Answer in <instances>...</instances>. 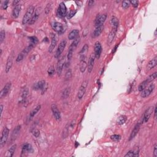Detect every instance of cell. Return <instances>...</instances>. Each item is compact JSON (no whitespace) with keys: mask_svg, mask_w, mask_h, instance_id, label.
I'll return each instance as SVG.
<instances>
[{"mask_svg":"<svg viewBox=\"0 0 157 157\" xmlns=\"http://www.w3.org/2000/svg\"><path fill=\"white\" fill-rule=\"evenodd\" d=\"M0 109H1V117H2L3 110V106L2 104H1V106H0Z\"/></svg>","mask_w":157,"mask_h":157,"instance_id":"11a10c76","label":"cell"},{"mask_svg":"<svg viewBox=\"0 0 157 157\" xmlns=\"http://www.w3.org/2000/svg\"><path fill=\"white\" fill-rule=\"evenodd\" d=\"M126 117L125 116H120L117 120V124H119L120 125H123L126 122Z\"/></svg>","mask_w":157,"mask_h":157,"instance_id":"836d02e7","label":"cell"},{"mask_svg":"<svg viewBox=\"0 0 157 157\" xmlns=\"http://www.w3.org/2000/svg\"><path fill=\"white\" fill-rule=\"evenodd\" d=\"M66 46V41L65 39L62 40L61 42L60 43L57 50H56V53H55V57L57 58H59L60 55L62 54V52H63L64 49H65Z\"/></svg>","mask_w":157,"mask_h":157,"instance_id":"8992f818","label":"cell"},{"mask_svg":"<svg viewBox=\"0 0 157 157\" xmlns=\"http://www.w3.org/2000/svg\"><path fill=\"white\" fill-rule=\"evenodd\" d=\"M30 41H31V44L33 45V46H35L37 42H38V39H37L36 37L33 36V37H30Z\"/></svg>","mask_w":157,"mask_h":157,"instance_id":"ee69618b","label":"cell"},{"mask_svg":"<svg viewBox=\"0 0 157 157\" xmlns=\"http://www.w3.org/2000/svg\"><path fill=\"white\" fill-rule=\"evenodd\" d=\"M153 111V107H149L147 110H146V112H144L143 117V122L144 123H147L148 121L150 119L151 116H152V113Z\"/></svg>","mask_w":157,"mask_h":157,"instance_id":"ba28073f","label":"cell"},{"mask_svg":"<svg viewBox=\"0 0 157 157\" xmlns=\"http://www.w3.org/2000/svg\"><path fill=\"white\" fill-rule=\"evenodd\" d=\"M88 49H89V46H88L87 44H85L83 47H82V50H80V53H83L88 50Z\"/></svg>","mask_w":157,"mask_h":157,"instance_id":"c3c4849f","label":"cell"},{"mask_svg":"<svg viewBox=\"0 0 157 157\" xmlns=\"http://www.w3.org/2000/svg\"><path fill=\"white\" fill-rule=\"evenodd\" d=\"M65 56H63L62 58H60L58 60L57 66H56V73H57L58 76H61L62 74L63 68V66L65 65Z\"/></svg>","mask_w":157,"mask_h":157,"instance_id":"5b68a950","label":"cell"},{"mask_svg":"<svg viewBox=\"0 0 157 157\" xmlns=\"http://www.w3.org/2000/svg\"><path fill=\"white\" fill-rule=\"evenodd\" d=\"M56 43H57V38L56 36L54 34H52V40H51V44H50V47L49 48V52L50 53H52L55 49V47L56 46Z\"/></svg>","mask_w":157,"mask_h":157,"instance_id":"9a60e30c","label":"cell"},{"mask_svg":"<svg viewBox=\"0 0 157 157\" xmlns=\"http://www.w3.org/2000/svg\"><path fill=\"white\" fill-rule=\"evenodd\" d=\"M85 58V56H83V55H82L81 58H80V70L81 73H84L87 69V64Z\"/></svg>","mask_w":157,"mask_h":157,"instance_id":"e0dca14e","label":"cell"},{"mask_svg":"<svg viewBox=\"0 0 157 157\" xmlns=\"http://www.w3.org/2000/svg\"><path fill=\"white\" fill-rule=\"evenodd\" d=\"M52 8V3H48L46 6V8H45V12H46V14H48L49 12H50V10H51Z\"/></svg>","mask_w":157,"mask_h":157,"instance_id":"60d3db41","label":"cell"},{"mask_svg":"<svg viewBox=\"0 0 157 157\" xmlns=\"http://www.w3.org/2000/svg\"><path fill=\"white\" fill-rule=\"evenodd\" d=\"M79 31L78 30H74L69 33L68 35V39L69 40H73L77 38L79 36Z\"/></svg>","mask_w":157,"mask_h":157,"instance_id":"cb8c5ba5","label":"cell"},{"mask_svg":"<svg viewBox=\"0 0 157 157\" xmlns=\"http://www.w3.org/2000/svg\"><path fill=\"white\" fill-rule=\"evenodd\" d=\"M106 18H107V16H106V14L99 15L95 20V27L96 28L98 27V26L103 25L104 22H105L106 20Z\"/></svg>","mask_w":157,"mask_h":157,"instance_id":"277c9868","label":"cell"},{"mask_svg":"<svg viewBox=\"0 0 157 157\" xmlns=\"http://www.w3.org/2000/svg\"><path fill=\"white\" fill-rule=\"evenodd\" d=\"M157 64V57H155L153 59L151 60L148 63L147 66V69L148 71H150V70L153 69L154 67L156 66Z\"/></svg>","mask_w":157,"mask_h":157,"instance_id":"7402d4cb","label":"cell"},{"mask_svg":"<svg viewBox=\"0 0 157 157\" xmlns=\"http://www.w3.org/2000/svg\"><path fill=\"white\" fill-rule=\"evenodd\" d=\"M32 150V147L29 144H25L22 147V152L23 153H28Z\"/></svg>","mask_w":157,"mask_h":157,"instance_id":"4dcf8cb0","label":"cell"},{"mask_svg":"<svg viewBox=\"0 0 157 157\" xmlns=\"http://www.w3.org/2000/svg\"><path fill=\"white\" fill-rule=\"evenodd\" d=\"M70 92H71V90H70L69 88H66V89H65L62 93V98H63V99H66V98H68V97L69 96Z\"/></svg>","mask_w":157,"mask_h":157,"instance_id":"e575fe53","label":"cell"},{"mask_svg":"<svg viewBox=\"0 0 157 157\" xmlns=\"http://www.w3.org/2000/svg\"><path fill=\"white\" fill-rule=\"evenodd\" d=\"M140 127V123H137V125L134 126V129L133 130L132 132H131V134H130V139H129L130 140L133 139L134 137L136 136V134L138 133L139 131Z\"/></svg>","mask_w":157,"mask_h":157,"instance_id":"ffe728a7","label":"cell"},{"mask_svg":"<svg viewBox=\"0 0 157 157\" xmlns=\"http://www.w3.org/2000/svg\"><path fill=\"white\" fill-rule=\"evenodd\" d=\"M119 19H117L115 16H112L110 19V25H112V27L114 29H117L118 26H119Z\"/></svg>","mask_w":157,"mask_h":157,"instance_id":"603a6c76","label":"cell"},{"mask_svg":"<svg viewBox=\"0 0 157 157\" xmlns=\"http://www.w3.org/2000/svg\"><path fill=\"white\" fill-rule=\"evenodd\" d=\"M51 108L52 113H53V116H54L55 119H56V120H60L61 119V115L60 113L59 110H58L57 106H56V104H53L52 105Z\"/></svg>","mask_w":157,"mask_h":157,"instance_id":"4fadbf2b","label":"cell"},{"mask_svg":"<svg viewBox=\"0 0 157 157\" xmlns=\"http://www.w3.org/2000/svg\"><path fill=\"white\" fill-rule=\"evenodd\" d=\"M154 113H155V118L156 119V106L155 107V111H154Z\"/></svg>","mask_w":157,"mask_h":157,"instance_id":"9f6ffc18","label":"cell"},{"mask_svg":"<svg viewBox=\"0 0 157 157\" xmlns=\"http://www.w3.org/2000/svg\"><path fill=\"white\" fill-rule=\"evenodd\" d=\"M127 156H129V157H133L134 156V152L133 150H130L129 152L127 153L126 155H125V157H127Z\"/></svg>","mask_w":157,"mask_h":157,"instance_id":"816d5d0a","label":"cell"},{"mask_svg":"<svg viewBox=\"0 0 157 157\" xmlns=\"http://www.w3.org/2000/svg\"><path fill=\"white\" fill-rule=\"evenodd\" d=\"M16 146H16V144L13 145L12 146H11V147H10V149L7 150L6 155V156H7V157L12 156L13 155H14L15 150H16Z\"/></svg>","mask_w":157,"mask_h":157,"instance_id":"f1b7e54d","label":"cell"},{"mask_svg":"<svg viewBox=\"0 0 157 157\" xmlns=\"http://www.w3.org/2000/svg\"><path fill=\"white\" fill-rule=\"evenodd\" d=\"M13 58L12 55H9V56L8 58H7V63H6V69L5 71L6 73H9V71H10V69L12 68V66L13 63Z\"/></svg>","mask_w":157,"mask_h":157,"instance_id":"d6986e66","label":"cell"},{"mask_svg":"<svg viewBox=\"0 0 157 157\" xmlns=\"http://www.w3.org/2000/svg\"><path fill=\"white\" fill-rule=\"evenodd\" d=\"M130 4H132L134 7H137L138 6L139 4V1H130Z\"/></svg>","mask_w":157,"mask_h":157,"instance_id":"f907efd6","label":"cell"},{"mask_svg":"<svg viewBox=\"0 0 157 157\" xmlns=\"http://www.w3.org/2000/svg\"><path fill=\"white\" fill-rule=\"evenodd\" d=\"M130 1H124L122 3V7H123L124 9H127L130 7Z\"/></svg>","mask_w":157,"mask_h":157,"instance_id":"b9f144b4","label":"cell"},{"mask_svg":"<svg viewBox=\"0 0 157 157\" xmlns=\"http://www.w3.org/2000/svg\"><path fill=\"white\" fill-rule=\"evenodd\" d=\"M148 83H149V82L147 81V80H144V81L141 82V83L139 84V87H138L139 91V92H142V91H143L147 87Z\"/></svg>","mask_w":157,"mask_h":157,"instance_id":"d6a6232c","label":"cell"},{"mask_svg":"<svg viewBox=\"0 0 157 157\" xmlns=\"http://www.w3.org/2000/svg\"><path fill=\"white\" fill-rule=\"evenodd\" d=\"M154 89H155V85H154V83H151L148 87H146L143 91H142L141 97H142L144 98H147V96H149L152 93Z\"/></svg>","mask_w":157,"mask_h":157,"instance_id":"3957f363","label":"cell"},{"mask_svg":"<svg viewBox=\"0 0 157 157\" xmlns=\"http://www.w3.org/2000/svg\"><path fill=\"white\" fill-rule=\"evenodd\" d=\"M102 46L99 42H96L95 44V56L96 58H99L102 52Z\"/></svg>","mask_w":157,"mask_h":157,"instance_id":"8fae6325","label":"cell"},{"mask_svg":"<svg viewBox=\"0 0 157 157\" xmlns=\"http://www.w3.org/2000/svg\"><path fill=\"white\" fill-rule=\"evenodd\" d=\"M80 38H79V36L77 37V38H76L74 40V41H73V42H72V44H71V46H70V47H69L70 49H73V50H74V49H75L76 48V47H77V45L79 44V42H80Z\"/></svg>","mask_w":157,"mask_h":157,"instance_id":"1f68e13d","label":"cell"},{"mask_svg":"<svg viewBox=\"0 0 157 157\" xmlns=\"http://www.w3.org/2000/svg\"><path fill=\"white\" fill-rule=\"evenodd\" d=\"M153 156L155 157L157 156V144L155 143L153 146Z\"/></svg>","mask_w":157,"mask_h":157,"instance_id":"681fc988","label":"cell"},{"mask_svg":"<svg viewBox=\"0 0 157 157\" xmlns=\"http://www.w3.org/2000/svg\"><path fill=\"white\" fill-rule=\"evenodd\" d=\"M20 129H21V126H17L14 130H13L11 135L12 140H15L16 138H17V137L19 136V133H20Z\"/></svg>","mask_w":157,"mask_h":157,"instance_id":"484cf974","label":"cell"},{"mask_svg":"<svg viewBox=\"0 0 157 157\" xmlns=\"http://www.w3.org/2000/svg\"><path fill=\"white\" fill-rule=\"evenodd\" d=\"M103 29H104V26H103V25L96 28L95 31H93V36L94 37L99 36L101 33H102V31H103Z\"/></svg>","mask_w":157,"mask_h":157,"instance_id":"f546056e","label":"cell"},{"mask_svg":"<svg viewBox=\"0 0 157 157\" xmlns=\"http://www.w3.org/2000/svg\"><path fill=\"white\" fill-rule=\"evenodd\" d=\"M48 74H49V76H52L54 75L55 74V69L53 66H50L49 67V68L48 69L47 71Z\"/></svg>","mask_w":157,"mask_h":157,"instance_id":"74e56055","label":"cell"},{"mask_svg":"<svg viewBox=\"0 0 157 157\" xmlns=\"http://www.w3.org/2000/svg\"><path fill=\"white\" fill-rule=\"evenodd\" d=\"M21 7H22V6H21L20 4H17V6H15L14 9H13V11H12L13 17L17 18L18 17H19V14H20V12Z\"/></svg>","mask_w":157,"mask_h":157,"instance_id":"44dd1931","label":"cell"},{"mask_svg":"<svg viewBox=\"0 0 157 157\" xmlns=\"http://www.w3.org/2000/svg\"><path fill=\"white\" fill-rule=\"evenodd\" d=\"M39 9L38 8V9H37L36 10H35L34 14L33 15L32 17H31L30 20L29 22H28V24H29V25H33V24H34L38 19V18L39 17V15H40V12H41V11H39Z\"/></svg>","mask_w":157,"mask_h":157,"instance_id":"2e32d148","label":"cell"},{"mask_svg":"<svg viewBox=\"0 0 157 157\" xmlns=\"http://www.w3.org/2000/svg\"><path fill=\"white\" fill-rule=\"evenodd\" d=\"M41 106L39 104V105L37 106L35 108H34V109L30 113V116H29V120L30 121L34 117V116H36V113H38L39 111V110L41 109Z\"/></svg>","mask_w":157,"mask_h":157,"instance_id":"4316f807","label":"cell"},{"mask_svg":"<svg viewBox=\"0 0 157 157\" xmlns=\"http://www.w3.org/2000/svg\"><path fill=\"white\" fill-rule=\"evenodd\" d=\"M34 12V7L33 6H30V7H28L25 16H23V20H22V23H23V25H25V24L28 23L29 21L30 20L31 17H32Z\"/></svg>","mask_w":157,"mask_h":157,"instance_id":"6da1fadb","label":"cell"},{"mask_svg":"<svg viewBox=\"0 0 157 157\" xmlns=\"http://www.w3.org/2000/svg\"><path fill=\"white\" fill-rule=\"evenodd\" d=\"M25 57V55L23 54H22V53H20L19 55H18L17 59H16V62H20L23 60V59Z\"/></svg>","mask_w":157,"mask_h":157,"instance_id":"7bdbcfd3","label":"cell"},{"mask_svg":"<svg viewBox=\"0 0 157 157\" xmlns=\"http://www.w3.org/2000/svg\"><path fill=\"white\" fill-rule=\"evenodd\" d=\"M9 134V130L7 127H4L2 131V133H1V140H0V145L1 146H3L6 144L8 139Z\"/></svg>","mask_w":157,"mask_h":157,"instance_id":"7a4b0ae2","label":"cell"},{"mask_svg":"<svg viewBox=\"0 0 157 157\" xmlns=\"http://www.w3.org/2000/svg\"><path fill=\"white\" fill-rule=\"evenodd\" d=\"M87 81H85L83 82L82 85L80 86V87L79 88L78 94H77V97L79 99H81L83 98V95L85 93L86 91V87L87 86Z\"/></svg>","mask_w":157,"mask_h":157,"instance_id":"52a82bcc","label":"cell"},{"mask_svg":"<svg viewBox=\"0 0 157 157\" xmlns=\"http://www.w3.org/2000/svg\"><path fill=\"white\" fill-rule=\"evenodd\" d=\"M155 36L156 35V30H155Z\"/></svg>","mask_w":157,"mask_h":157,"instance_id":"6f0895ef","label":"cell"},{"mask_svg":"<svg viewBox=\"0 0 157 157\" xmlns=\"http://www.w3.org/2000/svg\"><path fill=\"white\" fill-rule=\"evenodd\" d=\"M73 52H74V50L71 49H69L68 50V60H70L72 58V56H73Z\"/></svg>","mask_w":157,"mask_h":157,"instance_id":"f6af8a7d","label":"cell"},{"mask_svg":"<svg viewBox=\"0 0 157 157\" xmlns=\"http://www.w3.org/2000/svg\"><path fill=\"white\" fill-rule=\"evenodd\" d=\"M5 36H6V33H5V31L3 30H2L1 31V32H0V42L2 43L3 41H4V39H5Z\"/></svg>","mask_w":157,"mask_h":157,"instance_id":"ab89813d","label":"cell"},{"mask_svg":"<svg viewBox=\"0 0 157 157\" xmlns=\"http://www.w3.org/2000/svg\"><path fill=\"white\" fill-rule=\"evenodd\" d=\"M110 139L113 141H119V140H120L121 136L119 134H113V135H112L110 136Z\"/></svg>","mask_w":157,"mask_h":157,"instance_id":"f35d334b","label":"cell"},{"mask_svg":"<svg viewBox=\"0 0 157 157\" xmlns=\"http://www.w3.org/2000/svg\"><path fill=\"white\" fill-rule=\"evenodd\" d=\"M117 29H114V28H112V29L111 31L110 32L108 36V44H110L112 42L113 39H114L115 36H116V32H117Z\"/></svg>","mask_w":157,"mask_h":157,"instance_id":"d4e9b609","label":"cell"},{"mask_svg":"<svg viewBox=\"0 0 157 157\" xmlns=\"http://www.w3.org/2000/svg\"><path fill=\"white\" fill-rule=\"evenodd\" d=\"M10 88H11V83L10 82H8L4 87L3 89L1 90L0 93V98H3L4 97H5L9 92Z\"/></svg>","mask_w":157,"mask_h":157,"instance_id":"9c48e42d","label":"cell"},{"mask_svg":"<svg viewBox=\"0 0 157 157\" xmlns=\"http://www.w3.org/2000/svg\"><path fill=\"white\" fill-rule=\"evenodd\" d=\"M72 77V71L71 69H68L66 72L65 74V78L66 80H68V79H70Z\"/></svg>","mask_w":157,"mask_h":157,"instance_id":"8d00e7d4","label":"cell"},{"mask_svg":"<svg viewBox=\"0 0 157 157\" xmlns=\"http://www.w3.org/2000/svg\"><path fill=\"white\" fill-rule=\"evenodd\" d=\"M46 81L45 80H40L38 82L35 83L34 85L33 89L36 90H42V93H44V89H46Z\"/></svg>","mask_w":157,"mask_h":157,"instance_id":"30bf717a","label":"cell"},{"mask_svg":"<svg viewBox=\"0 0 157 157\" xmlns=\"http://www.w3.org/2000/svg\"><path fill=\"white\" fill-rule=\"evenodd\" d=\"M58 13L60 17H64L66 15V7L64 3H61L60 4L58 9Z\"/></svg>","mask_w":157,"mask_h":157,"instance_id":"7c38bea8","label":"cell"},{"mask_svg":"<svg viewBox=\"0 0 157 157\" xmlns=\"http://www.w3.org/2000/svg\"><path fill=\"white\" fill-rule=\"evenodd\" d=\"M94 63H95V56H93V55H92L90 56L89 60V63H88L87 67H88V72L89 73H90L92 71L93 69V66H94Z\"/></svg>","mask_w":157,"mask_h":157,"instance_id":"ac0fdd59","label":"cell"},{"mask_svg":"<svg viewBox=\"0 0 157 157\" xmlns=\"http://www.w3.org/2000/svg\"><path fill=\"white\" fill-rule=\"evenodd\" d=\"M52 27L53 30L56 32L58 33H61L63 32V25L61 23L59 22H53L52 23Z\"/></svg>","mask_w":157,"mask_h":157,"instance_id":"5bb4252c","label":"cell"},{"mask_svg":"<svg viewBox=\"0 0 157 157\" xmlns=\"http://www.w3.org/2000/svg\"><path fill=\"white\" fill-rule=\"evenodd\" d=\"M76 14V11H73V10H71V11H69V12L67 14V18L68 19H71L73 17V16H74Z\"/></svg>","mask_w":157,"mask_h":157,"instance_id":"bcb514c9","label":"cell"},{"mask_svg":"<svg viewBox=\"0 0 157 157\" xmlns=\"http://www.w3.org/2000/svg\"><path fill=\"white\" fill-rule=\"evenodd\" d=\"M8 3H9L8 1H5L4 2L3 4V8L4 10H6L7 9V4H8Z\"/></svg>","mask_w":157,"mask_h":157,"instance_id":"f5cc1de1","label":"cell"},{"mask_svg":"<svg viewBox=\"0 0 157 157\" xmlns=\"http://www.w3.org/2000/svg\"><path fill=\"white\" fill-rule=\"evenodd\" d=\"M28 95V90L27 89H25L23 90V91L22 92V96H21V100L20 103L23 104L25 103L26 101V98H27Z\"/></svg>","mask_w":157,"mask_h":157,"instance_id":"83f0119b","label":"cell"},{"mask_svg":"<svg viewBox=\"0 0 157 157\" xmlns=\"http://www.w3.org/2000/svg\"><path fill=\"white\" fill-rule=\"evenodd\" d=\"M20 3V1H13V3H12V4L13 5H16V6H17V4H19L18 3Z\"/></svg>","mask_w":157,"mask_h":157,"instance_id":"db71d44e","label":"cell"},{"mask_svg":"<svg viewBox=\"0 0 157 157\" xmlns=\"http://www.w3.org/2000/svg\"><path fill=\"white\" fill-rule=\"evenodd\" d=\"M32 133H33V135L36 137H38L39 136V134H40L39 131L38 130H36V129L34 130L33 131H32Z\"/></svg>","mask_w":157,"mask_h":157,"instance_id":"7dc6e473","label":"cell"},{"mask_svg":"<svg viewBox=\"0 0 157 157\" xmlns=\"http://www.w3.org/2000/svg\"><path fill=\"white\" fill-rule=\"evenodd\" d=\"M156 77H157V73L156 72H155V73H154L153 74H151L150 76H149L146 80H147V81L149 82V83H150V82L153 81L154 80H155V79H156Z\"/></svg>","mask_w":157,"mask_h":157,"instance_id":"d590c367","label":"cell"}]
</instances>
